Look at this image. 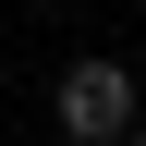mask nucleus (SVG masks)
Here are the masks:
<instances>
[{
	"instance_id": "1",
	"label": "nucleus",
	"mask_w": 146,
	"mask_h": 146,
	"mask_svg": "<svg viewBox=\"0 0 146 146\" xmlns=\"http://www.w3.org/2000/svg\"><path fill=\"white\" fill-rule=\"evenodd\" d=\"M49 110H61L73 146H110L122 122H134V73H122V61H73L61 85H49Z\"/></svg>"
},
{
	"instance_id": "2",
	"label": "nucleus",
	"mask_w": 146,
	"mask_h": 146,
	"mask_svg": "<svg viewBox=\"0 0 146 146\" xmlns=\"http://www.w3.org/2000/svg\"><path fill=\"white\" fill-rule=\"evenodd\" d=\"M122 146H146V110H134V122H122Z\"/></svg>"
}]
</instances>
